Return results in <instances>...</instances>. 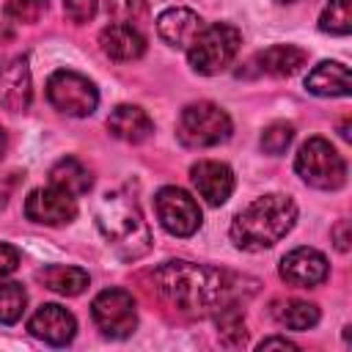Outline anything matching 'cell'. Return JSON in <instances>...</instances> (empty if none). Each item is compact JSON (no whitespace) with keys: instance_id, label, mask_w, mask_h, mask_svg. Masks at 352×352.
I'll return each instance as SVG.
<instances>
[{"instance_id":"cell-5","label":"cell","mask_w":352,"mask_h":352,"mask_svg":"<svg viewBox=\"0 0 352 352\" xmlns=\"http://www.w3.org/2000/svg\"><path fill=\"white\" fill-rule=\"evenodd\" d=\"M294 170L305 184L316 190H338L346 184V162L324 138H308L300 146Z\"/></svg>"},{"instance_id":"cell-22","label":"cell","mask_w":352,"mask_h":352,"mask_svg":"<svg viewBox=\"0 0 352 352\" xmlns=\"http://www.w3.org/2000/svg\"><path fill=\"white\" fill-rule=\"evenodd\" d=\"M272 316L286 330H311L319 322V308L305 300H283V302H275Z\"/></svg>"},{"instance_id":"cell-28","label":"cell","mask_w":352,"mask_h":352,"mask_svg":"<svg viewBox=\"0 0 352 352\" xmlns=\"http://www.w3.org/2000/svg\"><path fill=\"white\" fill-rule=\"evenodd\" d=\"M96 8H99L96 0H63V14H66L74 25L91 22V19L96 16Z\"/></svg>"},{"instance_id":"cell-26","label":"cell","mask_w":352,"mask_h":352,"mask_svg":"<svg viewBox=\"0 0 352 352\" xmlns=\"http://www.w3.org/2000/svg\"><path fill=\"white\" fill-rule=\"evenodd\" d=\"M292 138H294V126H292V124H286V121H272V124L261 132V148H264L267 154H283V151L289 148Z\"/></svg>"},{"instance_id":"cell-32","label":"cell","mask_w":352,"mask_h":352,"mask_svg":"<svg viewBox=\"0 0 352 352\" xmlns=\"http://www.w3.org/2000/svg\"><path fill=\"white\" fill-rule=\"evenodd\" d=\"M258 349H261V352H264V349H297V344L289 341V338H283V336H272V338H264V341L258 344Z\"/></svg>"},{"instance_id":"cell-19","label":"cell","mask_w":352,"mask_h":352,"mask_svg":"<svg viewBox=\"0 0 352 352\" xmlns=\"http://www.w3.org/2000/svg\"><path fill=\"white\" fill-rule=\"evenodd\" d=\"M305 88L316 96H349V91H352L349 69L338 60H322L319 66H314L308 72Z\"/></svg>"},{"instance_id":"cell-10","label":"cell","mask_w":352,"mask_h":352,"mask_svg":"<svg viewBox=\"0 0 352 352\" xmlns=\"http://www.w3.org/2000/svg\"><path fill=\"white\" fill-rule=\"evenodd\" d=\"M25 217L44 226H63L77 217V201L74 195L58 190V187H38L25 198Z\"/></svg>"},{"instance_id":"cell-23","label":"cell","mask_w":352,"mask_h":352,"mask_svg":"<svg viewBox=\"0 0 352 352\" xmlns=\"http://www.w3.org/2000/svg\"><path fill=\"white\" fill-rule=\"evenodd\" d=\"M214 322H217V333H220V341L226 346H242L248 333H245V319H242V311L234 305V302H226L223 308L214 311Z\"/></svg>"},{"instance_id":"cell-7","label":"cell","mask_w":352,"mask_h":352,"mask_svg":"<svg viewBox=\"0 0 352 352\" xmlns=\"http://www.w3.org/2000/svg\"><path fill=\"white\" fill-rule=\"evenodd\" d=\"M47 99L55 110L74 116V118H85L96 110L99 104V91L96 85L82 77L80 72L72 69H58L50 80H47Z\"/></svg>"},{"instance_id":"cell-14","label":"cell","mask_w":352,"mask_h":352,"mask_svg":"<svg viewBox=\"0 0 352 352\" xmlns=\"http://www.w3.org/2000/svg\"><path fill=\"white\" fill-rule=\"evenodd\" d=\"M28 330H30V336H36L52 346H66L77 333V322H74L72 311H66L63 305L47 302L30 316Z\"/></svg>"},{"instance_id":"cell-8","label":"cell","mask_w":352,"mask_h":352,"mask_svg":"<svg viewBox=\"0 0 352 352\" xmlns=\"http://www.w3.org/2000/svg\"><path fill=\"white\" fill-rule=\"evenodd\" d=\"M91 316L107 338H126L138 327L135 297L126 289H104L91 302Z\"/></svg>"},{"instance_id":"cell-33","label":"cell","mask_w":352,"mask_h":352,"mask_svg":"<svg viewBox=\"0 0 352 352\" xmlns=\"http://www.w3.org/2000/svg\"><path fill=\"white\" fill-rule=\"evenodd\" d=\"M6 154V132H3V126H0V157Z\"/></svg>"},{"instance_id":"cell-29","label":"cell","mask_w":352,"mask_h":352,"mask_svg":"<svg viewBox=\"0 0 352 352\" xmlns=\"http://www.w3.org/2000/svg\"><path fill=\"white\" fill-rule=\"evenodd\" d=\"M107 11L118 22H132L146 11V0H107Z\"/></svg>"},{"instance_id":"cell-9","label":"cell","mask_w":352,"mask_h":352,"mask_svg":"<svg viewBox=\"0 0 352 352\" xmlns=\"http://www.w3.org/2000/svg\"><path fill=\"white\" fill-rule=\"evenodd\" d=\"M160 226L173 236H192L201 228V206L182 187H162L154 195Z\"/></svg>"},{"instance_id":"cell-15","label":"cell","mask_w":352,"mask_h":352,"mask_svg":"<svg viewBox=\"0 0 352 352\" xmlns=\"http://www.w3.org/2000/svg\"><path fill=\"white\" fill-rule=\"evenodd\" d=\"M308 55L305 50L294 47V44H275V47H267L261 52H256L245 66V74H256V77H289L294 74L300 66H305Z\"/></svg>"},{"instance_id":"cell-12","label":"cell","mask_w":352,"mask_h":352,"mask_svg":"<svg viewBox=\"0 0 352 352\" xmlns=\"http://www.w3.org/2000/svg\"><path fill=\"white\" fill-rule=\"evenodd\" d=\"M190 182L198 190V195L212 206L226 204L234 192V170L217 160H198L190 168Z\"/></svg>"},{"instance_id":"cell-2","label":"cell","mask_w":352,"mask_h":352,"mask_svg":"<svg viewBox=\"0 0 352 352\" xmlns=\"http://www.w3.org/2000/svg\"><path fill=\"white\" fill-rule=\"evenodd\" d=\"M297 220V206L283 192H270L250 201L236 217L231 220V242L239 250H267L280 242Z\"/></svg>"},{"instance_id":"cell-27","label":"cell","mask_w":352,"mask_h":352,"mask_svg":"<svg viewBox=\"0 0 352 352\" xmlns=\"http://www.w3.org/2000/svg\"><path fill=\"white\" fill-rule=\"evenodd\" d=\"M50 0H6V16L19 25H33L47 11Z\"/></svg>"},{"instance_id":"cell-4","label":"cell","mask_w":352,"mask_h":352,"mask_svg":"<svg viewBox=\"0 0 352 352\" xmlns=\"http://www.w3.org/2000/svg\"><path fill=\"white\" fill-rule=\"evenodd\" d=\"M242 44V33L228 22L204 25L195 41L187 47V60L198 74H220L231 66Z\"/></svg>"},{"instance_id":"cell-16","label":"cell","mask_w":352,"mask_h":352,"mask_svg":"<svg viewBox=\"0 0 352 352\" xmlns=\"http://www.w3.org/2000/svg\"><path fill=\"white\" fill-rule=\"evenodd\" d=\"M99 47L110 60L129 63V60H138L146 52V38L129 22H110L99 33Z\"/></svg>"},{"instance_id":"cell-30","label":"cell","mask_w":352,"mask_h":352,"mask_svg":"<svg viewBox=\"0 0 352 352\" xmlns=\"http://www.w3.org/2000/svg\"><path fill=\"white\" fill-rule=\"evenodd\" d=\"M16 267H19V250H16L14 245L0 242V280L8 278Z\"/></svg>"},{"instance_id":"cell-1","label":"cell","mask_w":352,"mask_h":352,"mask_svg":"<svg viewBox=\"0 0 352 352\" xmlns=\"http://www.w3.org/2000/svg\"><path fill=\"white\" fill-rule=\"evenodd\" d=\"M239 278L226 270L192 264V261H165L151 272V289L168 305L182 314L204 316L214 314L226 302H234Z\"/></svg>"},{"instance_id":"cell-31","label":"cell","mask_w":352,"mask_h":352,"mask_svg":"<svg viewBox=\"0 0 352 352\" xmlns=\"http://www.w3.org/2000/svg\"><path fill=\"white\" fill-rule=\"evenodd\" d=\"M333 239H336V248L341 253L349 250V220H341L336 228H333Z\"/></svg>"},{"instance_id":"cell-21","label":"cell","mask_w":352,"mask_h":352,"mask_svg":"<svg viewBox=\"0 0 352 352\" xmlns=\"http://www.w3.org/2000/svg\"><path fill=\"white\" fill-rule=\"evenodd\" d=\"M50 184L77 198V195H85V192L91 190L94 179H91V170H88L80 160L63 157V160H58V162L50 168Z\"/></svg>"},{"instance_id":"cell-13","label":"cell","mask_w":352,"mask_h":352,"mask_svg":"<svg viewBox=\"0 0 352 352\" xmlns=\"http://www.w3.org/2000/svg\"><path fill=\"white\" fill-rule=\"evenodd\" d=\"M33 96L30 88V69L25 58H3L0 60V107L19 113L28 110Z\"/></svg>"},{"instance_id":"cell-11","label":"cell","mask_w":352,"mask_h":352,"mask_svg":"<svg viewBox=\"0 0 352 352\" xmlns=\"http://www.w3.org/2000/svg\"><path fill=\"white\" fill-rule=\"evenodd\" d=\"M327 272H330L327 258L316 248H294L280 258V278L297 289L324 283Z\"/></svg>"},{"instance_id":"cell-17","label":"cell","mask_w":352,"mask_h":352,"mask_svg":"<svg viewBox=\"0 0 352 352\" xmlns=\"http://www.w3.org/2000/svg\"><path fill=\"white\" fill-rule=\"evenodd\" d=\"M201 30H204V19L192 8L173 6V8H168L157 16V33L170 47H184L187 50Z\"/></svg>"},{"instance_id":"cell-34","label":"cell","mask_w":352,"mask_h":352,"mask_svg":"<svg viewBox=\"0 0 352 352\" xmlns=\"http://www.w3.org/2000/svg\"><path fill=\"white\" fill-rule=\"evenodd\" d=\"M275 3H297V0H275Z\"/></svg>"},{"instance_id":"cell-25","label":"cell","mask_w":352,"mask_h":352,"mask_svg":"<svg viewBox=\"0 0 352 352\" xmlns=\"http://www.w3.org/2000/svg\"><path fill=\"white\" fill-rule=\"evenodd\" d=\"M28 294L22 283H3L0 280V324H14L25 314Z\"/></svg>"},{"instance_id":"cell-3","label":"cell","mask_w":352,"mask_h":352,"mask_svg":"<svg viewBox=\"0 0 352 352\" xmlns=\"http://www.w3.org/2000/svg\"><path fill=\"white\" fill-rule=\"evenodd\" d=\"M96 228L124 261H138L151 250L148 223L143 220L138 201L126 190H110L99 198Z\"/></svg>"},{"instance_id":"cell-18","label":"cell","mask_w":352,"mask_h":352,"mask_svg":"<svg viewBox=\"0 0 352 352\" xmlns=\"http://www.w3.org/2000/svg\"><path fill=\"white\" fill-rule=\"evenodd\" d=\"M107 129H110V135H116L118 140L143 143V140L151 138L154 124H151L148 113L140 110L138 104H118V107L107 116Z\"/></svg>"},{"instance_id":"cell-20","label":"cell","mask_w":352,"mask_h":352,"mask_svg":"<svg viewBox=\"0 0 352 352\" xmlns=\"http://www.w3.org/2000/svg\"><path fill=\"white\" fill-rule=\"evenodd\" d=\"M36 280L63 297H77L88 289V272L80 267H66V264H50L44 270H38Z\"/></svg>"},{"instance_id":"cell-24","label":"cell","mask_w":352,"mask_h":352,"mask_svg":"<svg viewBox=\"0 0 352 352\" xmlns=\"http://www.w3.org/2000/svg\"><path fill=\"white\" fill-rule=\"evenodd\" d=\"M319 30L346 36L352 30V0H330L319 16Z\"/></svg>"},{"instance_id":"cell-6","label":"cell","mask_w":352,"mask_h":352,"mask_svg":"<svg viewBox=\"0 0 352 352\" xmlns=\"http://www.w3.org/2000/svg\"><path fill=\"white\" fill-rule=\"evenodd\" d=\"M176 135L187 148H209L228 140L231 118L214 102H192L179 113Z\"/></svg>"}]
</instances>
